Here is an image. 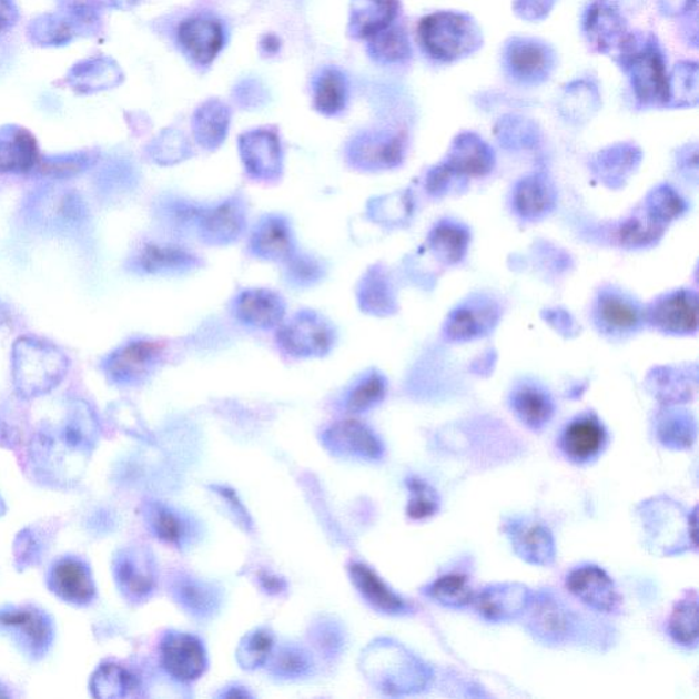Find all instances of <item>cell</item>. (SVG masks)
Here are the masks:
<instances>
[{"mask_svg": "<svg viewBox=\"0 0 699 699\" xmlns=\"http://www.w3.org/2000/svg\"><path fill=\"white\" fill-rule=\"evenodd\" d=\"M99 440V421L91 405L71 399L61 424L45 426L29 447L34 476L51 487L79 482Z\"/></svg>", "mask_w": 699, "mask_h": 699, "instance_id": "obj_1", "label": "cell"}, {"mask_svg": "<svg viewBox=\"0 0 699 699\" xmlns=\"http://www.w3.org/2000/svg\"><path fill=\"white\" fill-rule=\"evenodd\" d=\"M70 361L53 343L21 336L11 350V375L16 393L22 399L50 394L67 377Z\"/></svg>", "mask_w": 699, "mask_h": 699, "instance_id": "obj_2", "label": "cell"}, {"mask_svg": "<svg viewBox=\"0 0 699 699\" xmlns=\"http://www.w3.org/2000/svg\"><path fill=\"white\" fill-rule=\"evenodd\" d=\"M419 38L429 55L443 62L456 61L479 45V33L469 18L447 11L425 17Z\"/></svg>", "mask_w": 699, "mask_h": 699, "instance_id": "obj_3", "label": "cell"}, {"mask_svg": "<svg viewBox=\"0 0 699 699\" xmlns=\"http://www.w3.org/2000/svg\"><path fill=\"white\" fill-rule=\"evenodd\" d=\"M0 632L33 661L44 659L55 639L51 616L31 604L0 609Z\"/></svg>", "mask_w": 699, "mask_h": 699, "instance_id": "obj_4", "label": "cell"}, {"mask_svg": "<svg viewBox=\"0 0 699 699\" xmlns=\"http://www.w3.org/2000/svg\"><path fill=\"white\" fill-rule=\"evenodd\" d=\"M277 342L292 357H320L334 346V331L316 313L302 312L281 324Z\"/></svg>", "mask_w": 699, "mask_h": 699, "instance_id": "obj_5", "label": "cell"}, {"mask_svg": "<svg viewBox=\"0 0 699 699\" xmlns=\"http://www.w3.org/2000/svg\"><path fill=\"white\" fill-rule=\"evenodd\" d=\"M118 589L130 602H142L155 589V565L150 553L141 547L118 550L112 560Z\"/></svg>", "mask_w": 699, "mask_h": 699, "instance_id": "obj_6", "label": "cell"}, {"mask_svg": "<svg viewBox=\"0 0 699 699\" xmlns=\"http://www.w3.org/2000/svg\"><path fill=\"white\" fill-rule=\"evenodd\" d=\"M162 354L163 348L156 342H130L107 357L103 371L112 384L122 387L139 384L155 369Z\"/></svg>", "mask_w": 699, "mask_h": 699, "instance_id": "obj_7", "label": "cell"}, {"mask_svg": "<svg viewBox=\"0 0 699 699\" xmlns=\"http://www.w3.org/2000/svg\"><path fill=\"white\" fill-rule=\"evenodd\" d=\"M47 584L53 595L73 607L91 606L97 598L91 568L79 556H62L53 561Z\"/></svg>", "mask_w": 699, "mask_h": 699, "instance_id": "obj_8", "label": "cell"}, {"mask_svg": "<svg viewBox=\"0 0 699 699\" xmlns=\"http://www.w3.org/2000/svg\"><path fill=\"white\" fill-rule=\"evenodd\" d=\"M527 609H529V629L545 644H563L573 636L577 624L576 616L565 606V602L556 600L553 594L541 591L537 596L531 595Z\"/></svg>", "mask_w": 699, "mask_h": 699, "instance_id": "obj_9", "label": "cell"}, {"mask_svg": "<svg viewBox=\"0 0 699 699\" xmlns=\"http://www.w3.org/2000/svg\"><path fill=\"white\" fill-rule=\"evenodd\" d=\"M160 659L171 677L192 682L204 673L206 656L197 638L183 632H169L160 644Z\"/></svg>", "mask_w": 699, "mask_h": 699, "instance_id": "obj_10", "label": "cell"}, {"mask_svg": "<svg viewBox=\"0 0 699 699\" xmlns=\"http://www.w3.org/2000/svg\"><path fill=\"white\" fill-rule=\"evenodd\" d=\"M632 71V85L645 104H665L669 100V79L665 62L655 49L634 50L626 57Z\"/></svg>", "mask_w": 699, "mask_h": 699, "instance_id": "obj_11", "label": "cell"}, {"mask_svg": "<svg viewBox=\"0 0 699 699\" xmlns=\"http://www.w3.org/2000/svg\"><path fill=\"white\" fill-rule=\"evenodd\" d=\"M515 554L537 566L553 565L556 556L553 533L529 518H513L505 526Z\"/></svg>", "mask_w": 699, "mask_h": 699, "instance_id": "obj_12", "label": "cell"}, {"mask_svg": "<svg viewBox=\"0 0 699 699\" xmlns=\"http://www.w3.org/2000/svg\"><path fill=\"white\" fill-rule=\"evenodd\" d=\"M570 594L598 612H612L619 604L615 582L601 567L585 565L568 574Z\"/></svg>", "mask_w": 699, "mask_h": 699, "instance_id": "obj_13", "label": "cell"}, {"mask_svg": "<svg viewBox=\"0 0 699 699\" xmlns=\"http://www.w3.org/2000/svg\"><path fill=\"white\" fill-rule=\"evenodd\" d=\"M606 428L594 414L573 419L563 430L560 448L574 464L585 465L597 458L606 448Z\"/></svg>", "mask_w": 699, "mask_h": 699, "instance_id": "obj_14", "label": "cell"}, {"mask_svg": "<svg viewBox=\"0 0 699 699\" xmlns=\"http://www.w3.org/2000/svg\"><path fill=\"white\" fill-rule=\"evenodd\" d=\"M241 155L245 169L259 180H272L282 169L281 140L270 130H254L242 135Z\"/></svg>", "mask_w": 699, "mask_h": 699, "instance_id": "obj_15", "label": "cell"}, {"mask_svg": "<svg viewBox=\"0 0 699 699\" xmlns=\"http://www.w3.org/2000/svg\"><path fill=\"white\" fill-rule=\"evenodd\" d=\"M531 591L520 584L489 586L474 596L477 611L489 621H507L518 618L529 606Z\"/></svg>", "mask_w": 699, "mask_h": 699, "instance_id": "obj_16", "label": "cell"}, {"mask_svg": "<svg viewBox=\"0 0 699 699\" xmlns=\"http://www.w3.org/2000/svg\"><path fill=\"white\" fill-rule=\"evenodd\" d=\"M178 40L195 62L210 64L223 49V27L213 18H189L178 28Z\"/></svg>", "mask_w": 699, "mask_h": 699, "instance_id": "obj_17", "label": "cell"}, {"mask_svg": "<svg viewBox=\"0 0 699 699\" xmlns=\"http://www.w3.org/2000/svg\"><path fill=\"white\" fill-rule=\"evenodd\" d=\"M336 454L358 456L376 460L384 454V447L377 436L359 421L346 419L331 428L324 438Z\"/></svg>", "mask_w": 699, "mask_h": 699, "instance_id": "obj_18", "label": "cell"}, {"mask_svg": "<svg viewBox=\"0 0 699 699\" xmlns=\"http://www.w3.org/2000/svg\"><path fill=\"white\" fill-rule=\"evenodd\" d=\"M284 312H286V306L283 300L271 290H246L235 302L236 317L254 328L280 327Z\"/></svg>", "mask_w": 699, "mask_h": 699, "instance_id": "obj_19", "label": "cell"}, {"mask_svg": "<svg viewBox=\"0 0 699 699\" xmlns=\"http://www.w3.org/2000/svg\"><path fill=\"white\" fill-rule=\"evenodd\" d=\"M651 323L669 334H691L698 328V300L695 293L679 292L657 302Z\"/></svg>", "mask_w": 699, "mask_h": 699, "instance_id": "obj_20", "label": "cell"}, {"mask_svg": "<svg viewBox=\"0 0 699 699\" xmlns=\"http://www.w3.org/2000/svg\"><path fill=\"white\" fill-rule=\"evenodd\" d=\"M40 163L38 142L22 128L0 134V173L27 174Z\"/></svg>", "mask_w": 699, "mask_h": 699, "instance_id": "obj_21", "label": "cell"}, {"mask_svg": "<svg viewBox=\"0 0 699 699\" xmlns=\"http://www.w3.org/2000/svg\"><path fill=\"white\" fill-rule=\"evenodd\" d=\"M403 142L396 135L365 134L350 145V158L359 168L387 169L401 162Z\"/></svg>", "mask_w": 699, "mask_h": 699, "instance_id": "obj_22", "label": "cell"}, {"mask_svg": "<svg viewBox=\"0 0 699 699\" xmlns=\"http://www.w3.org/2000/svg\"><path fill=\"white\" fill-rule=\"evenodd\" d=\"M398 9V0H353L350 32L355 38H372L391 26Z\"/></svg>", "mask_w": 699, "mask_h": 699, "instance_id": "obj_23", "label": "cell"}, {"mask_svg": "<svg viewBox=\"0 0 699 699\" xmlns=\"http://www.w3.org/2000/svg\"><path fill=\"white\" fill-rule=\"evenodd\" d=\"M244 212L236 203H222L200 213L201 234L212 244H229L244 230Z\"/></svg>", "mask_w": 699, "mask_h": 699, "instance_id": "obj_24", "label": "cell"}, {"mask_svg": "<svg viewBox=\"0 0 699 699\" xmlns=\"http://www.w3.org/2000/svg\"><path fill=\"white\" fill-rule=\"evenodd\" d=\"M511 406L517 417L533 430L545 428L555 413L554 401L547 391L529 383L515 388Z\"/></svg>", "mask_w": 699, "mask_h": 699, "instance_id": "obj_25", "label": "cell"}, {"mask_svg": "<svg viewBox=\"0 0 699 699\" xmlns=\"http://www.w3.org/2000/svg\"><path fill=\"white\" fill-rule=\"evenodd\" d=\"M251 246L259 257L269 260L293 257L294 241L288 223L280 216L264 219L254 230Z\"/></svg>", "mask_w": 699, "mask_h": 699, "instance_id": "obj_26", "label": "cell"}, {"mask_svg": "<svg viewBox=\"0 0 699 699\" xmlns=\"http://www.w3.org/2000/svg\"><path fill=\"white\" fill-rule=\"evenodd\" d=\"M350 574H352L353 582L357 586L361 595L378 611L391 615L407 611L408 606L406 601L394 594L372 568L361 565V563H355V565L350 567Z\"/></svg>", "mask_w": 699, "mask_h": 699, "instance_id": "obj_27", "label": "cell"}, {"mask_svg": "<svg viewBox=\"0 0 699 699\" xmlns=\"http://www.w3.org/2000/svg\"><path fill=\"white\" fill-rule=\"evenodd\" d=\"M507 63L513 74L524 81L544 79L553 64L547 47L531 40H515L508 47Z\"/></svg>", "mask_w": 699, "mask_h": 699, "instance_id": "obj_28", "label": "cell"}, {"mask_svg": "<svg viewBox=\"0 0 699 699\" xmlns=\"http://www.w3.org/2000/svg\"><path fill=\"white\" fill-rule=\"evenodd\" d=\"M492 168V153L483 141L474 135L460 138L453 151L452 158L444 169L449 175L460 174L469 176H483Z\"/></svg>", "mask_w": 699, "mask_h": 699, "instance_id": "obj_29", "label": "cell"}, {"mask_svg": "<svg viewBox=\"0 0 699 699\" xmlns=\"http://www.w3.org/2000/svg\"><path fill=\"white\" fill-rule=\"evenodd\" d=\"M598 322L614 334H626L637 330L641 324V311L624 295L606 293L601 295L597 305Z\"/></svg>", "mask_w": 699, "mask_h": 699, "instance_id": "obj_30", "label": "cell"}, {"mask_svg": "<svg viewBox=\"0 0 699 699\" xmlns=\"http://www.w3.org/2000/svg\"><path fill=\"white\" fill-rule=\"evenodd\" d=\"M195 257L185 249L168 244H146L138 256V265L146 274H165L192 269Z\"/></svg>", "mask_w": 699, "mask_h": 699, "instance_id": "obj_31", "label": "cell"}, {"mask_svg": "<svg viewBox=\"0 0 699 699\" xmlns=\"http://www.w3.org/2000/svg\"><path fill=\"white\" fill-rule=\"evenodd\" d=\"M230 123V111L217 100H211L195 112L193 126L195 138L205 148H216L226 139Z\"/></svg>", "mask_w": 699, "mask_h": 699, "instance_id": "obj_32", "label": "cell"}, {"mask_svg": "<svg viewBox=\"0 0 699 699\" xmlns=\"http://www.w3.org/2000/svg\"><path fill=\"white\" fill-rule=\"evenodd\" d=\"M89 689H91L94 698H124L138 689V679L126 668L114 665V662H105L92 675Z\"/></svg>", "mask_w": 699, "mask_h": 699, "instance_id": "obj_33", "label": "cell"}, {"mask_svg": "<svg viewBox=\"0 0 699 699\" xmlns=\"http://www.w3.org/2000/svg\"><path fill=\"white\" fill-rule=\"evenodd\" d=\"M495 312L492 306L472 304L459 307L448 318L447 333L452 340L469 341L489 330Z\"/></svg>", "mask_w": 699, "mask_h": 699, "instance_id": "obj_34", "label": "cell"}, {"mask_svg": "<svg viewBox=\"0 0 699 699\" xmlns=\"http://www.w3.org/2000/svg\"><path fill=\"white\" fill-rule=\"evenodd\" d=\"M173 589L176 600L193 615L210 616L221 604L217 591L199 579L182 576L175 580Z\"/></svg>", "mask_w": 699, "mask_h": 699, "instance_id": "obj_35", "label": "cell"}, {"mask_svg": "<svg viewBox=\"0 0 699 699\" xmlns=\"http://www.w3.org/2000/svg\"><path fill=\"white\" fill-rule=\"evenodd\" d=\"M514 203L519 215L527 219L540 217L554 205V192L541 178H526L515 191Z\"/></svg>", "mask_w": 699, "mask_h": 699, "instance_id": "obj_36", "label": "cell"}, {"mask_svg": "<svg viewBox=\"0 0 699 699\" xmlns=\"http://www.w3.org/2000/svg\"><path fill=\"white\" fill-rule=\"evenodd\" d=\"M348 84L345 75L335 69H325L315 84V105L324 115L340 114L347 104Z\"/></svg>", "mask_w": 699, "mask_h": 699, "instance_id": "obj_37", "label": "cell"}, {"mask_svg": "<svg viewBox=\"0 0 699 699\" xmlns=\"http://www.w3.org/2000/svg\"><path fill=\"white\" fill-rule=\"evenodd\" d=\"M675 642L683 647H696L698 641V597L696 591L687 594L673 608L668 625Z\"/></svg>", "mask_w": 699, "mask_h": 699, "instance_id": "obj_38", "label": "cell"}, {"mask_svg": "<svg viewBox=\"0 0 699 699\" xmlns=\"http://www.w3.org/2000/svg\"><path fill=\"white\" fill-rule=\"evenodd\" d=\"M145 520L153 535L162 541L180 545L186 537L185 520L162 503L146 505Z\"/></svg>", "mask_w": 699, "mask_h": 699, "instance_id": "obj_39", "label": "cell"}, {"mask_svg": "<svg viewBox=\"0 0 699 699\" xmlns=\"http://www.w3.org/2000/svg\"><path fill=\"white\" fill-rule=\"evenodd\" d=\"M697 436L695 419L682 413H669L657 425V437L662 446L672 449L691 447Z\"/></svg>", "mask_w": 699, "mask_h": 699, "instance_id": "obj_40", "label": "cell"}, {"mask_svg": "<svg viewBox=\"0 0 699 699\" xmlns=\"http://www.w3.org/2000/svg\"><path fill=\"white\" fill-rule=\"evenodd\" d=\"M428 595L446 607L459 608L473 602L474 594L469 580L460 574H447L429 586Z\"/></svg>", "mask_w": 699, "mask_h": 699, "instance_id": "obj_41", "label": "cell"}, {"mask_svg": "<svg viewBox=\"0 0 699 699\" xmlns=\"http://www.w3.org/2000/svg\"><path fill=\"white\" fill-rule=\"evenodd\" d=\"M371 39L369 50L377 61L402 62L411 55V43L402 29L388 27L372 36Z\"/></svg>", "mask_w": 699, "mask_h": 699, "instance_id": "obj_42", "label": "cell"}, {"mask_svg": "<svg viewBox=\"0 0 699 699\" xmlns=\"http://www.w3.org/2000/svg\"><path fill=\"white\" fill-rule=\"evenodd\" d=\"M430 245L448 263H458L469 245V234L456 224H438L430 234Z\"/></svg>", "mask_w": 699, "mask_h": 699, "instance_id": "obj_43", "label": "cell"}, {"mask_svg": "<svg viewBox=\"0 0 699 699\" xmlns=\"http://www.w3.org/2000/svg\"><path fill=\"white\" fill-rule=\"evenodd\" d=\"M387 393V383L378 373H371L353 388L347 396L346 407L352 413H363L376 406Z\"/></svg>", "mask_w": 699, "mask_h": 699, "instance_id": "obj_44", "label": "cell"}, {"mask_svg": "<svg viewBox=\"0 0 699 699\" xmlns=\"http://www.w3.org/2000/svg\"><path fill=\"white\" fill-rule=\"evenodd\" d=\"M407 487L412 494V499L407 506L408 517L416 520L434 517L440 508V500H438L436 490L418 477L408 478Z\"/></svg>", "mask_w": 699, "mask_h": 699, "instance_id": "obj_45", "label": "cell"}, {"mask_svg": "<svg viewBox=\"0 0 699 699\" xmlns=\"http://www.w3.org/2000/svg\"><path fill=\"white\" fill-rule=\"evenodd\" d=\"M272 672L282 678H301L311 672L312 659L304 649L283 647L271 660Z\"/></svg>", "mask_w": 699, "mask_h": 699, "instance_id": "obj_46", "label": "cell"}, {"mask_svg": "<svg viewBox=\"0 0 699 699\" xmlns=\"http://www.w3.org/2000/svg\"><path fill=\"white\" fill-rule=\"evenodd\" d=\"M274 649V639L269 631L257 630L249 634L239 648L240 665L246 669H254L263 666L270 659Z\"/></svg>", "mask_w": 699, "mask_h": 699, "instance_id": "obj_47", "label": "cell"}, {"mask_svg": "<svg viewBox=\"0 0 699 699\" xmlns=\"http://www.w3.org/2000/svg\"><path fill=\"white\" fill-rule=\"evenodd\" d=\"M662 233V223L647 213L645 217H631L619 230L621 244L644 246L651 244Z\"/></svg>", "mask_w": 699, "mask_h": 699, "instance_id": "obj_48", "label": "cell"}, {"mask_svg": "<svg viewBox=\"0 0 699 699\" xmlns=\"http://www.w3.org/2000/svg\"><path fill=\"white\" fill-rule=\"evenodd\" d=\"M41 533L28 527L22 530L16 538L14 556L17 566L20 570L36 566L45 554L47 537L41 538Z\"/></svg>", "mask_w": 699, "mask_h": 699, "instance_id": "obj_49", "label": "cell"}, {"mask_svg": "<svg viewBox=\"0 0 699 699\" xmlns=\"http://www.w3.org/2000/svg\"><path fill=\"white\" fill-rule=\"evenodd\" d=\"M89 163L91 158L89 155H73L63 158L45 159L36 168L39 173L44 176L55 178V180H63V178L74 176L82 173Z\"/></svg>", "mask_w": 699, "mask_h": 699, "instance_id": "obj_50", "label": "cell"}, {"mask_svg": "<svg viewBox=\"0 0 699 699\" xmlns=\"http://www.w3.org/2000/svg\"><path fill=\"white\" fill-rule=\"evenodd\" d=\"M683 211V201L671 189H660L651 197L649 212L662 224L672 221Z\"/></svg>", "mask_w": 699, "mask_h": 699, "instance_id": "obj_51", "label": "cell"}, {"mask_svg": "<svg viewBox=\"0 0 699 699\" xmlns=\"http://www.w3.org/2000/svg\"><path fill=\"white\" fill-rule=\"evenodd\" d=\"M292 272L294 280L300 282H311L317 280L320 275V266L312 260L297 259L292 262Z\"/></svg>", "mask_w": 699, "mask_h": 699, "instance_id": "obj_52", "label": "cell"}, {"mask_svg": "<svg viewBox=\"0 0 699 699\" xmlns=\"http://www.w3.org/2000/svg\"><path fill=\"white\" fill-rule=\"evenodd\" d=\"M16 20V10L9 0H0V32L13 26Z\"/></svg>", "mask_w": 699, "mask_h": 699, "instance_id": "obj_53", "label": "cell"}, {"mask_svg": "<svg viewBox=\"0 0 699 699\" xmlns=\"http://www.w3.org/2000/svg\"><path fill=\"white\" fill-rule=\"evenodd\" d=\"M263 582L265 584V589H270V590H280L283 588V584L282 580L277 579V578H272V577H262Z\"/></svg>", "mask_w": 699, "mask_h": 699, "instance_id": "obj_54", "label": "cell"}, {"mask_svg": "<svg viewBox=\"0 0 699 699\" xmlns=\"http://www.w3.org/2000/svg\"><path fill=\"white\" fill-rule=\"evenodd\" d=\"M8 312H6L4 307L0 305V325H3L6 322H8Z\"/></svg>", "mask_w": 699, "mask_h": 699, "instance_id": "obj_55", "label": "cell"}, {"mask_svg": "<svg viewBox=\"0 0 699 699\" xmlns=\"http://www.w3.org/2000/svg\"><path fill=\"white\" fill-rule=\"evenodd\" d=\"M11 695L8 690V687H4L2 683H0V698H10Z\"/></svg>", "mask_w": 699, "mask_h": 699, "instance_id": "obj_56", "label": "cell"}, {"mask_svg": "<svg viewBox=\"0 0 699 699\" xmlns=\"http://www.w3.org/2000/svg\"><path fill=\"white\" fill-rule=\"evenodd\" d=\"M4 513H6L4 502L2 499V496H0V517H2Z\"/></svg>", "mask_w": 699, "mask_h": 699, "instance_id": "obj_57", "label": "cell"}]
</instances>
